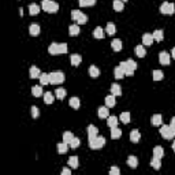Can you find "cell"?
Masks as SVG:
<instances>
[{"instance_id":"ac0fdd59","label":"cell","mask_w":175,"mask_h":175,"mask_svg":"<svg viewBox=\"0 0 175 175\" xmlns=\"http://www.w3.org/2000/svg\"><path fill=\"white\" fill-rule=\"evenodd\" d=\"M113 75H115V78H116V79H122V78H123L126 74H125L123 68L120 67V66H118V67L113 70Z\"/></svg>"},{"instance_id":"30bf717a","label":"cell","mask_w":175,"mask_h":175,"mask_svg":"<svg viewBox=\"0 0 175 175\" xmlns=\"http://www.w3.org/2000/svg\"><path fill=\"white\" fill-rule=\"evenodd\" d=\"M99 136V130L96 126H93V125H89L88 126V138L92 139L94 138V137H97Z\"/></svg>"},{"instance_id":"bcb514c9","label":"cell","mask_w":175,"mask_h":175,"mask_svg":"<svg viewBox=\"0 0 175 175\" xmlns=\"http://www.w3.org/2000/svg\"><path fill=\"white\" fill-rule=\"evenodd\" d=\"M79 144H81V141H79V139H78V138H75V137H74V138H73V141H71V142H70V144H68V145L71 146L73 149H77L78 146H79Z\"/></svg>"},{"instance_id":"277c9868","label":"cell","mask_w":175,"mask_h":175,"mask_svg":"<svg viewBox=\"0 0 175 175\" xmlns=\"http://www.w3.org/2000/svg\"><path fill=\"white\" fill-rule=\"evenodd\" d=\"M160 134L165 139H172L175 137V129H172L170 125H163L160 129Z\"/></svg>"},{"instance_id":"7402d4cb","label":"cell","mask_w":175,"mask_h":175,"mask_svg":"<svg viewBox=\"0 0 175 175\" xmlns=\"http://www.w3.org/2000/svg\"><path fill=\"white\" fill-rule=\"evenodd\" d=\"M115 104H116V101H115V96H113V94H111V96H107V97H105V105H107L108 108L115 107Z\"/></svg>"},{"instance_id":"74e56055","label":"cell","mask_w":175,"mask_h":175,"mask_svg":"<svg viewBox=\"0 0 175 175\" xmlns=\"http://www.w3.org/2000/svg\"><path fill=\"white\" fill-rule=\"evenodd\" d=\"M29 13H30V15H37V14L40 13V7L37 6L36 3L30 4L29 6Z\"/></svg>"},{"instance_id":"681fc988","label":"cell","mask_w":175,"mask_h":175,"mask_svg":"<svg viewBox=\"0 0 175 175\" xmlns=\"http://www.w3.org/2000/svg\"><path fill=\"white\" fill-rule=\"evenodd\" d=\"M70 174H71V170L70 168H66L65 167V168L62 170V175H70Z\"/></svg>"},{"instance_id":"ab89813d","label":"cell","mask_w":175,"mask_h":175,"mask_svg":"<svg viewBox=\"0 0 175 175\" xmlns=\"http://www.w3.org/2000/svg\"><path fill=\"white\" fill-rule=\"evenodd\" d=\"M105 32H107L110 36H113V34H115V32H116V27H115V25H113V23L108 22L107 27H105Z\"/></svg>"},{"instance_id":"f907efd6","label":"cell","mask_w":175,"mask_h":175,"mask_svg":"<svg viewBox=\"0 0 175 175\" xmlns=\"http://www.w3.org/2000/svg\"><path fill=\"white\" fill-rule=\"evenodd\" d=\"M170 126H171L172 129H175V116L171 119V123H170Z\"/></svg>"},{"instance_id":"5b68a950","label":"cell","mask_w":175,"mask_h":175,"mask_svg":"<svg viewBox=\"0 0 175 175\" xmlns=\"http://www.w3.org/2000/svg\"><path fill=\"white\" fill-rule=\"evenodd\" d=\"M71 18H73V21H75V22H77V25H85V23L88 22V16L85 15L84 13L77 11V10H73L71 11Z\"/></svg>"},{"instance_id":"7bdbcfd3","label":"cell","mask_w":175,"mask_h":175,"mask_svg":"<svg viewBox=\"0 0 175 175\" xmlns=\"http://www.w3.org/2000/svg\"><path fill=\"white\" fill-rule=\"evenodd\" d=\"M73 138H74V136H73L71 131H66V133L63 134V141H65V142H67V144L71 142Z\"/></svg>"},{"instance_id":"5bb4252c","label":"cell","mask_w":175,"mask_h":175,"mask_svg":"<svg viewBox=\"0 0 175 175\" xmlns=\"http://www.w3.org/2000/svg\"><path fill=\"white\" fill-rule=\"evenodd\" d=\"M153 36L151 34V33H145L142 36V44H145V45H152L153 44Z\"/></svg>"},{"instance_id":"d6a6232c","label":"cell","mask_w":175,"mask_h":175,"mask_svg":"<svg viewBox=\"0 0 175 175\" xmlns=\"http://www.w3.org/2000/svg\"><path fill=\"white\" fill-rule=\"evenodd\" d=\"M120 136H122V131L118 129V126H116V127H112V129H111V138H112V139L119 138Z\"/></svg>"},{"instance_id":"8d00e7d4","label":"cell","mask_w":175,"mask_h":175,"mask_svg":"<svg viewBox=\"0 0 175 175\" xmlns=\"http://www.w3.org/2000/svg\"><path fill=\"white\" fill-rule=\"evenodd\" d=\"M78 3L81 7H90L96 4V0H78Z\"/></svg>"},{"instance_id":"ffe728a7","label":"cell","mask_w":175,"mask_h":175,"mask_svg":"<svg viewBox=\"0 0 175 175\" xmlns=\"http://www.w3.org/2000/svg\"><path fill=\"white\" fill-rule=\"evenodd\" d=\"M118 118L116 116H108L107 118V125H108V127L110 129H112V127H116L118 126Z\"/></svg>"},{"instance_id":"f5cc1de1","label":"cell","mask_w":175,"mask_h":175,"mask_svg":"<svg viewBox=\"0 0 175 175\" xmlns=\"http://www.w3.org/2000/svg\"><path fill=\"white\" fill-rule=\"evenodd\" d=\"M172 149H174V152H175V141L172 142Z\"/></svg>"},{"instance_id":"f35d334b","label":"cell","mask_w":175,"mask_h":175,"mask_svg":"<svg viewBox=\"0 0 175 175\" xmlns=\"http://www.w3.org/2000/svg\"><path fill=\"white\" fill-rule=\"evenodd\" d=\"M152 78L153 81H162L163 79V73L160 70H153L152 71Z\"/></svg>"},{"instance_id":"836d02e7","label":"cell","mask_w":175,"mask_h":175,"mask_svg":"<svg viewBox=\"0 0 175 175\" xmlns=\"http://www.w3.org/2000/svg\"><path fill=\"white\" fill-rule=\"evenodd\" d=\"M89 74H90L92 78H97L100 75V70H99L96 66H90L89 67Z\"/></svg>"},{"instance_id":"7dc6e473","label":"cell","mask_w":175,"mask_h":175,"mask_svg":"<svg viewBox=\"0 0 175 175\" xmlns=\"http://www.w3.org/2000/svg\"><path fill=\"white\" fill-rule=\"evenodd\" d=\"M40 112H39V108L37 107H32V116L33 118H39Z\"/></svg>"},{"instance_id":"9c48e42d","label":"cell","mask_w":175,"mask_h":175,"mask_svg":"<svg viewBox=\"0 0 175 175\" xmlns=\"http://www.w3.org/2000/svg\"><path fill=\"white\" fill-rule=\"evenodd\" d=\"M159 62H160V65H163V66H168L170 62H171V56H170V53H167V52H160Z\"/></svg>"},{"instance_id":"c3c4849f","label":"cell","mask_w":175,"mask_h":175,"mask_svg":"<svg viewBox=\"0 0 175 175\" xmlns=\"http://www.w3.org/2000/svg\"><path fill=\"white\" fill-rule=\"evenodd\" d=\"M119 168L118 167H112V168L110 170V175H119Z\"/></svg>"},{"instance_id":"7c38bea8","label":"cell","mask_w":175,"mask_h":175,"mask_svg":"<svg viewBox=\"0 0 175 175\" xmlns=\"http://www.w3.org/2000/svg\"><path fill=\"white\" fill-rule=\"evenodd\" d=\"M139 138H141V134H139V131L137 129L131 130V133H130V139H131V142L137 144L139 141Z\"/></svg>"},{"instance_id":"44dd1931","label":"cell","mask_w":175,"mask_h":175,"mask_svg":"<svg viewBox=\"0 0 175 175\" xmlns=\"http://www.w3.org/2000/svg\"><path fill=\"white\" fill-rule=\"evenodd\" d=\"M32 94L34 97H41L42 96V88L40 85H36V86L32 88Z\"/></svg>"},{"instance_id":"d6986e66","label":"cell","mask_w":175,"mask_h":175,"mask_svg":"<svg viewBox=\"0 0 175 175\" xmlns=\"http://www.w3.org/2000/svg\"><path fill=\"white\" fill-rule=\"evenodd\" d=\"M151 123H152L153 126H160V125H162V115H160V113L153 115V116L151 118Z\"/></svg>"},{"instance_id":"ba28073f","label":"cell","mask_w":175,"mask_h":175,"mask_svg":"<svg viewBox=\"0 0 175 175\" xmlns=\"http://www.w3.org/2000/svg\"><path fill=\"white\" fill-rule=\"evenodd\" d=\"M160 13L162 14H165V15H171V14L175 13V6L172 3H163L160 6Z\"/></svg>"},{"instance_id":"8fae6325","label":"cell","mask_w":175,"mask_h":175,"mask_svg":"<svg viewBox=\"0 0 175 175\" xmlns=\"http://www.w3.org/2000/svg\"><path fill=\"white\" fill-rule=\"evenodd\" d=\"M70 62H71V66L77 67V66L81 65V62H82V56H81V55H78V53H74V55L70 56Z\"/></svg>"},{"instance_id":"60d3db41","label":"cell","mask_w":175,"mask_h":175,"mask_svg":"<svg viewBox=\"0 0 175 175\" xmlns=\"http://www.w3.org/2000/svg\"><path fill=\"white\" fill-rule=\"evenodd\" d=\"M44 103H47V104H52V103H53V94H52L51 92L44 93Z\"/></svg>"},{"instance_id":"f546056e","label":"cell","mask_w":175,"mask_h":175,"mask_svg":"<svg viewBox=\"0 0 175 175\" xmlns=\"http://www.w3.org/2000/svg\"><path fill=\"white\" fill-rule=\"evenodd\" d=\"M111 47H112V49L113 51H120L122 49V41H120L119 39H115V40H112V42H111Z\"/></svg>"},{"instance_id":"f1b7e54d","label":"cell","mask_w":175,"mask_h":175,"mask_svg":"<svg viewBox=\"0 0 175 175\" xmlns=\"http://www.w3.org/2000/svg\"><path fill=\"white\" fill-rule=\"evenodd\" d=\"M29 33H30V36H33V37L39 36V34H40V26L39 25H30Z\"/></svg>"},{"instance_id":"83f0119b","label":"cell","mask_w":175,"mask_h":175,"mask_svg":"<svg viewBox=\"0 0 175 175\" xmlns=\"http://www.w3.org/2000/svg\"><path fill=\"white\" fill-rule=\"evenodd\" d=\"M111 93H112L113 96H120V94H122V89H120L119 85L118 84L111 85Z\"/></svg>"},{"instance_id":"7a4b0ae2","label":"cell","mask_w":175,"mask_h":175,"mask_svg":"<svg viewBox=\"0 0 175 175\" xmlns=\"http://www.w3.org/2000/svg\"><path fill=\"white\" fill-rule=\"evenodd\" d=\"M119 66L123 68L125 74L129 75V77H133L134 71H136V68H137V63L134 62V60H131V59H129L126 62H120Z\"/></svg>"},{"instance_id":"e0dca14e","label":"cell","mask_w":175,"mask_h":175,"mask_svg":"<svg viewBox=\"0 0 175 175\" xmlns=\"http://www.w3.org/2000/svg\"><path fill=\"white\" fill-rule=\"evenodd\" d=\"M67 151H68V144L67 142H59L58 144V152L60 153V155H65V153H67Z\"/></svg>"},{"instance_id":"52a82bcc","label":"cell","mask_w":175,"mask_h":175,"mask_svg":"<svg viewBox=\"0 0 175 175\" xmlns=\"http://www.w3.org/2000/svg\"><path fill=\"white\" fill-rule=\"evenodd\" d=\"M104 144H105V138L104 137H94V138L89 139V146H90L92 149H100V148H103Z\"/></svg>"},{"instance_id":"8992f818","label":"cell","mask_w":175,"mask_h":175,"mask_svg":"<svg viewBox=\"0 0 175 175\" xmlns=\"http://www.w3.org/2000/svg\"><path fill=\"white\" fill-rule=\"evenodd\" d=\"M65 81V74L62 71H53L49 74V84L52 85H59Z\"/></svg>"},{"instance_id":"e575fe53","label":"cell","mask_w":175,"mask_h":175,"mask_svg":"<svg viewBox=\"0 0 175 175\" xmlns=\"http://www.w3.org/2000/svg\"><path fill=\"white\" fill-rule=\"evenodd\" d=\"M68 165H70V168H78V157L77 156H71L70 159H68Z\"/></svg>"},{"instance_id":"816d5d0a","label":"cell","mask_w":175,"mask_h":175,"mask_svg":"<svg viewBox=\"0 0 175 175\" xmlns=\"http://www.w3.org/2000/svg\"><path fill=\"white\" fill-rule=\"evenodd\" d=\"M171 55H172V58L175 59V47H174V48H172V51H171Z\"/></svg>"},{"instance_id":"603a6c76","label":"cell","mask_w":175,"mask_h":175,"mask_svg":"<svg viewBox=\"0 0 175 175\" xmlns=\"http://www.w3.org/2000/svg\"><path fill=\"white\" fill-rule=\"evenodd\" d=\"M134 51H136V55L138 56V58H145V55H146V49L144 48L142 45H137Z\"/></svg>"},{"instance_id":"d4e9b609","label":"cell","mask_w":175,"mask_h":175,"mask_svg":"<svg viewBox=\"0 0 175 175\" xmlns=\"http://www.w3.org/2000/svg\"><path fill=\"white\" fill-rule=\"evenodd\" d=\"M68 104H70V107H71V108L78 110V108H79V105H81V101H79V99H78V97H71V99H70V101H68Z\"/></svg>"},{"instance_id":"1f68e13d","label":"cell","mask_w":175,"mask_h":175,"mask_svg":"<svg viewBox=\"0 0 175 175\" xmlns=\"http://www.w3.org/2000/svg\"><path fill=\"white\" fill-rule=\"evenodd\" d=\"M153 156L159 157V159H162L163 156H164V151H163L162 146H155L153 148Z\"/></svg>"},{"instance_id":"484cf974","label":"cell","mask_w":175,"mask_h":175,"mask_svg":"<svg viewBox=\"0 0 175 175\" xmlns=\"http://www.w3.org/2000/svg\"><path fill=\"white\" fill-rule=\"evenodd\" d=\"M127 164H129V167H131V168H137V165H138V159H137L136 156H129Z\"/></svg>"},{"instance_id":"4316f807","label":"cell","mask_w":175,"mask_h":175,"mask_svg":"<svg viewBox=\"0 0 175 175\" xmlns=\"http://www.w3.org/2000/svg\"><path fill=\"white\" fill-rule=\"evenodd\" d=\"M55 96L56 99H59V100H63V99L66 97V89L65 88H58L55 90Z\"/></svg>"},{"instance_id":"f6af8a7d","label":"cell","mask_w":175,"mask_h":175,"mask_svg":"<svg viewBox=\"0 0 175 175\" xmlns=\"http://www.w3.org/2000/svg\"><path fill=\"white\" fill-rule=\"evenodd\" d=\"M40 82H41V85H47V84H49V74L44 73V74L40 75Z\"/></svg>"},{"instance_id":"cb8c5ba5","label":"cell","mask_w":175,"mask_h":175,"mask_svg":"<svg viewBox=\"0 0 175 175\" xmlns=\"http://www.w3.org/2000/svg\"><path fill=\"white\" fill-rule=\"evenodd\" d=\"M68 33H70V36H78L79 34V26L77 25V23H74V25H71L70 27H68Z\"/></svg>"},{"instance_id":"6da1fadb","label":"cell","mask_w":175,"mask_h":175,"mask_svg":"<svg viewBox=\"0 0 175 175\" xmlns=\"http://www.w3.org/2000/svg\"><path fill=\"white\" fill-rule=\"evenodd\" d=\"M48 52L51 55H62L67 52V44L65 42H52L48 47Z\"/></svg>"},{"instance_id":"4dcf8cb0","label":"cell","mask_w":175,"mask_h":175,"mask_svg":"<svg viewBox=\"0 0 175 175\" xmlns=\"http://www.w3.org/2000/svg\"><path fill=\"white\" fill-rule=\"evenodd\" d=\"M104 36H105V34H104V30L101 29L100 26L93 30V37L94 39H104Z\"/></svg>"},{"instance_id":"4fadbf2b","label":"cell","mask_w":175,"mask_h":175,"mask_svg":"<svg viewBox=\"0 0 175 175\" xmlns=\"http://www.w3.org/2000/svg\"><path fill=\"white\" fill-rule=\"evenodd\" d=\"M108 113H110V111H108L107 105H105V107H100L97 110V115H99V118H101V119H105V118H108Z\"/></svg>"},{"instance_id":"3957f363","label":"cell","mask_w":175,"mask_h":175,"mask_svg":"<svg viewBox=\"0 0 175 175\" xmlns=\"http://www.w3.org/2000/svg\"><path fill=\"white\" fill-rule=\"evenodd\" d=\"M41 7H42V10L48 14L58 13V10H59V4L56 1H53V0H42Z\"/></svg>"},{"instance_id":"d590c367","label":"cell","mask_w":175,"mask_h":175,"mask_svg":"<svg viewBox=\"0 0 175 175\" xmlns=\"http://www.w3.org/2000/svg\"><path fill=\"white\" fill-rule=\"evenodd\" d=\"M151 165H152L155 170H159L160 165H162V162H160L159 157H156V156H153L152 160H151Z\"/></svg>"},{"instance_id":"ee69618b","label":"cell","mask_w":175,"mask_h":175,"mask_svg":"<svg viewBox=\"0 0 175 175\" xmlns=\"http://www.w3.org/2000/svg\"><path fill=\"white\" fill-rule=\"evenodd\" d=\"M152 36H153V39H155V41H162V40H163V32L157 29V30H155V32H153Z\"/></svg>"},{"instance_id":"2e32d148","label":"cell","mask_w":175,"mask_h":175,"mask_svg":"<svg viewBox=\"0 0 175 175\" xmlns=\"http://www.w3.org/2000/svg\"><path fill=\"white\" fill-rule=\"evenodd\" d=\"M29 74H30V78H40V75H41V71H40L39 68L36 67V66H32L29 70Z\"/></svg>"},{"instance_id":"db71d44e","label":"cell","mask_w":175,"mask_h":175,"mask_svg":"<svg viewBox=\"0 0 175 175\" xmlns=\"http://www.w3.org/2000/svg\"><path fill=\"white\" fill-rule=\"evenodd\" d=\"M122 1H127V0H122Z\"/></svg>"},{"instance_id":"9a60e30c","label":"cell","mask_w":175,"mask_h":175,"mask_svg":"<svg viewBox=\"0 0 175 175\" xmlns=\"http://www.w3.org/2000/svg\"><path fill=\"white\" fill-rule=\"evenodd\" d=\"M112 7H113V10H115V11L120 13V11H123L125 4H123V1H122V0H113Z\"/></svg>"},{"instance_id":"b9f144b4","label":"cell","mask_w":175,"mask_h":175,"mask_svg":"<svg viewBox=\"0 0 175 175\" xmlns=\"http://www.w3.org/2000/svg\"><path fill=\"white\" fill-rule=\"evenodd\" d=\"M120 122L125 125H127L130 122V113L129 112H122L120 113Z\"/></svg>"}]
</instances>
